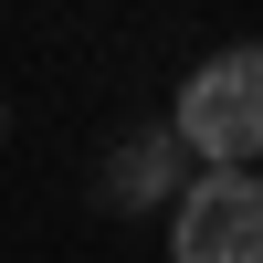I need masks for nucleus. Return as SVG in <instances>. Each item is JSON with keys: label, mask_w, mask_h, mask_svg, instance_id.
<instances>
[{"label": "nucleus", "mask_w": 263, "mask_h": 263, "mask_svg": "<svg viewBox=\"0 0 263 263\" xmlns=\"http://www.w3.org/2000/svg\"><path fill=\"white\" fill-rule=\"evenodd\" d=\"M179 190H190L179 126H137V137H116L105 168H95V200L105 211H179Z\"/></svg>", "instance_id": "3"}, {"label": "nucleus", "mask_w": 263, "mask_h": 263, "mask_svg": "<svg viewBox=\"0 0 263 263\" xmlns=\"http://www.w3.org/2000/svg\"><path fill=\"white\" fill-rule=\"evenodd\" d=\"M168 126H179V147L200 168H253L263 158V42H232V53L190 63Z\"/></svg>", "instance_id": "1"}, {"label": "nucleus", "mask_w": 263, "mask_h": 263, "mask_svg": "<svg viewBox=\"0 0 263 263\" xmlns=\"http://www.w3.org/2000/svg\"><path fill=\"white\" fill-rule=\"evenodd\" d=\"M168 263H263V168H200L168 211Z\"/></svg>", "instance_id": "2"}, {"label": "nucleus", "mask_w": 263, "mask_h": 263, "mask_svg": "<svg viewBox=\"0 0 263 263\" xmlns=\"http://www.w3.org/2000/svg\"><path fill=\"white\" fill-rule=\"evenodd\" d=\"M0 137H11V105H0Z\"/></svg>", "instance_id": "4"}]
</instances>
